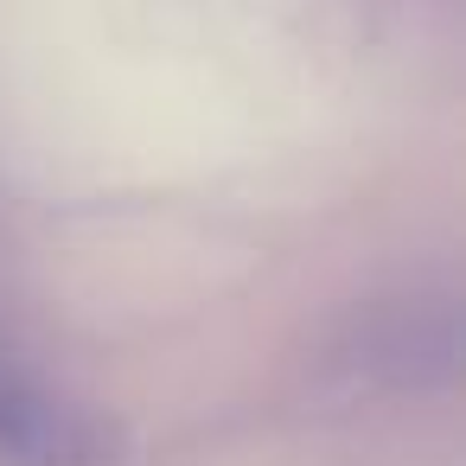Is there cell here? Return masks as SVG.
Returning <instances> with one entry per match:
<instances>
[{"mask_svg": "<svg viewBox=\"0 0 466 466\" xmlns=\"http://www.w3.org/2000/svg\"><path fill=\"white\" fill-rule=\"evenodd\" d=\"M103 434L0 351V466H96Z\"/></svg>", "mask_w": 466, "mask_h": 466, "instance_id": "cell-1", "label": "cell"}]
</instances>
